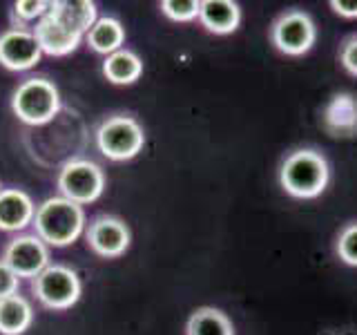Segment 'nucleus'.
<instances>
[{
	"label": "nucleus",
	"instance_id": "1",
	"mask_svg": "<svg viewBox=\"0 0 357 335\" xmlns=\"http://www.w3.org/2000/svg\"><path fill=\"white\" fill-rule=\"evenodd\" d=\"M33 234L54 248H65L74 244L85 230V212L83 206L65 197H50L40 206H36L33 215Z\"/></svg>",
	"mask_w": 357,
	"mask_h": 335
},
{
	"label": "nucleus",
	"instance_id": "14",
	"mask_svg": "<svg viewBox=\"0 0 357 335\" xmlns=\"http://www.w3.org/2000/svg\"><path fill=\"white\" fill-rule=\"evenodd\" d=\"M199 20L212 34H232L239 27L241 9L232 0H204L199 9Z\"/></svg>",
	"mask_w": 357,
	"mask_h": 335
},
{
	"label": "nucleus",
	"instance_id": "9",
	"mask_svg": "<svg viewBox=\"0 0 357 335\" xmlns=\"http://www.w3.org/2000/svg\"><path fill=\"white\" fill-rule=\"evenodd\" d=\"M315 38H317L315 22L304 11H288L273 27V43L277 45L279 52H284L288 56L306 54L312 47Z\"/></svg>",
	"mask_w": 357,
	"mask_h": 335
},
{
	"label": "nucleus",
	"instance_id": "24",
	"mask_svg": "<svg viewBox=\"0 0 357 335\" xmlns=\"http://www.w3.org/2000/svg\"><path fill=\"white\" fill-rule=\"evenodd\" d=\"M331 7L344 18H357V0H333Z\"/></svg>",
	"mask_w": 357,
	"mask_h": 335
},
{
	"label": "nucleus",
	"instance_id": "4",
	"mask_svg": "<svg viewBox=\"0 0 357 335\" xmlns=\"http://www.w3.org/2000/svg\"><path fill=\"white\" fill-rule=\"evenodd\" d=\"M145 145L141 123L128 114L105 119L96 130V148L109 161H130Z\"/></svg>",
	"mask_w": 357,
	"mask_h": 335
},
{
	"label": "nucleus",
	"instance_id": "8",
	"mask_svg": "<svg viewBox=\"0 0 357 335\" xmlns=\"http://www.w3.org/2000/svg\"><path fill=\"white\" fill-rule=\"evenodd\" d=\"M85 239L92 253H96L98 257H105V260H114V257H121L130 248L132 234L123 219L112 215H98L89 221Z\"/></svg>",
	"mask_w": 357,
	"mask_h": 335
},
{
	"label": "nucleus",
	"instance_id": "7",
	"mask_svg": "<svg viewBox=\"0 0 357 335\" xmlns=\"http://www.w3.org/2000/svg\"><path fill=\"white\" fill-rule=\"evenodd\" d=\"M3 262L18 277L33 279L50 266V246L38 234H18L7 241Z\"/></svg>",
	"mask_w": 357,
	"mask_h": 335
},
{
	"label": "nucleus",
	"instance_id": "17",
	"mask_svg": "<svg viewBox=\"0 0 357 335\" xmlns=\"http://www.w3.org/2000/svg\"><path fill=\"white\" fill-rule=\"evenodd\" d=\"M33 322V308L22 295H9L0 299V333L22 335Z\"/></svg>",
	"mask_w": 357,
	"mask_h": 335
},
{
	"label": "nucleus",
	"instance_id": "5",
	"mask_svg": "<svg viewBox=\"0 0 357 335\" xmlns=\"http://www.w3.org/2000/svg\"><path fill=\"white\" fill-rule=\"evenodd\" d=\"M31 290L43 306L52 311L72 308L83 293L81 277L70 266L50 264L43 273L31 279Z\"/></svg>",
	"mask_w": 357,
	"mask_h": 335
},
{
	"label": "nucleus",
	"instance_id": "18",
	"mask_svg": "<svg viewBox=\"0 0 357 335\" xmlns=\"http://www.w3.org/2000/svg\"><path fill=\"white\" fill-rule=\"evenodd\" d=\"M185 335H234L232 322L219 308H197L185 324Z\"/></svg>",
	"mask_w": 357,
	"mask_h": 335
},
{
	"label": "nucleus",
	"instance_id": "10",
	"mask_svg": "<svg viewBox=\"0 0 357 335\" xmlns=\"http://www.w3.org/2000/svg\"><path fill=\"white\" fill-rule=\"evenodd\" d=\"M40 47L27 27H9L0 34V65L11 72H25L40 61Z\"/></svg>",
	"mask_w": 357,
	"mask_h": 335
},
{
	"label": "nucleus",
	"instance_id": "13",
	"mask_svg": "<svg viewBox=\"0 0 357 335\" xmlns=\"http://www.w3.org/2000/svg\"><path fill=\"white\" fill-rule=\"evenodd\" d=\"M47 14L70 31L81 34L83 38L98 20L96 3H92V0H54V3H50Z\"/></svg>",
	"mask_w": 357,
	"mask_h": 335
},
{
	"label": "nucleus",
	"instance_id": "19",
	"mask_svg": "<svg viewBox=\"0 0 357 335\" xmlns=\"http://www.w3.org/2000/svg\"><path fill=\"white\" fill-rule=\"evenodd\" d=\"M199 9H201L199 0H163L161 3L163 16L174 22H190L199 18Z\"/></svg>",
	"mask_w": 357,
	"mask_h": 335
},
{
	"label": "nucleus",
	"instance_id": "3",
	"mask_svg": "<svg viewBox=\"0 0 357 335\" xmlns=\"http://www.w3.org/2000/svg\"><path fill=\"white\" fill-rule=\"evenodd\" d=\"M11 110L27 126H45L61 110L59 87L43 76L27 78L11 94Z\"/></svg>",
	"mask_w": 357,
	"mask_h": 335
},
{
	"label": "nucleus",
	"instance_id": "6",
	"mask_svg": "<svg viewBox=\"0 0 357 335\" xmlns=\"http://www.w3.org/2000/svg\"><path fill=\"white\" fill-rule=\"evenodd\" d=\"M56 186H59L61 197L74 201L78 206H87L103 195L105 172L94 161L72 159L61 168L59 177H56Z\"/></svg>",
	"mask_w": 357,
	"mask_h": 335
},
{
	"label": "nucleus",
	"instance_id": "22",
	"mask_svg": "<svg viewBox=\"0 0 357 335\" xmlns=\"http://www.w3.org/2000/svg\"><path fill=\"white\" fill-rule=\"evenodd\" d=\"M20 286V277L11 271V268L0 260V299H5L9 295H16Z\"/></svg>",
	"mask_w": 357,
	"mask_h": 335
},
{
	"label": "nucleus",
	"instance_id": "11",
	"mask_svg": "<svg viewBox=\"0 0 357 335\" xmlns=\"http://www.w3.org/2000/svg\"><path fill=\"white\" fill-rule=\"evenodd\" d=\"M36 206L31 197L20 188H3L0 190V230L18 232L31 226Z\"/></svg>",
	"mask_w": 357,
	"mask_h": 335
},
{
	"label": "nucleus",
	"instance_id": "15",
	"mask_svg": "<svg viewBox=\"0 0 357 335\" xmlns=\"http://www.w3.org/2000/svg\"><path fill=\"white\" fill-rule=\"evenodd\" d=\"M87 45L92 47L96 54H114L123 50V43H126V27L123 22L114 16H100L92 29L85 34Z\"/></svg>",
	"mask_w": 357,
	"mask_h": 335
},
{
	"label": "nucleus",
	"instance_id": "21",
	"mask_svg": "<svg viewBox=\"0 0 357 335\" xmlns=\"http://www.w3.org/2000/svg\"><path fill=\"white\" fill-rule=\"evenodd\" d=\"M337 255L344 264L357 266V223L346 226L337 239Z\"/></svg>",
	"mask_w": 357,
	"mask_h": 335
},
{
	"label": "nucleus",
	"instance_id": "25",
	"mask_svg": "<svg viewBox=\"0 0 357 335\" xmlns=\"http://www.w3.org/2000/svg\"><path fill=\"white\" fill-rule=\"evenodd\" d=\"M0 190H3V188H0Z\"/></svg>",
	"mask_w": 357,
	"mask_h": 335
},
{
	"label": "nucleus",
	"instance_id": "12",
	"mask_svg": "<svg viewBox=\"0 0 357 335\" xmlns=\"http://www.w3.org/2000/svg\"><path fill=\"white\" fill-rule=\"evenodd\" d=\"M33 36H36V43L43 54L50 56H67L78 50L83 36L81 34H74L67 27H63L59 20L52 18L50 14H45L36 27H33Z\"/></svg>",
	"mask_w": 357,
	"mask_h": 335
},
{
	"label": "nucleus",
	"instance_id": "23",
	"mask_svg": "<svg viewBox=\"0 0 357 335\" xmlns=\"http://www.w3.org/2000/svg\"><path fill=\"white\" fill-rule=\"evenodd\" d=\"M342 65L357 76V36L349 38L342 47Z\"/></svg>",
	"mask_w": 357,
	"mask_h": 335
},
{
	"label": "nucleus",
	"instance_id": "2",
	"mask_svg": "<svg viewBox=\"0 0 357 335\" xmlns=\"http://www.w3.org/2000/svg\"><path fill=\"white\" fill-rule=\"evenodd\" d=\"M279 181L288 195L297 199H312L324 193L328 184V163L312 150H297L282 163Z\"/></svg>",
	"mask_w": 357,
	"mask_h": 335
},
{
	"label": "nucleus",
	"instance_id": "16",
	"mask_svg": "<svg viewBox=\"0 0 357 335\" xmlns=\"http://www.w3.org/2000/svg\"><path fill=\"white\" fill-rule=\"evenodd\" d=\"M143 74V61L139 54L132 50H119L105 56L103 61V76L114 85H132L137 83Z\"/></svg>",
	"mask_w": 357,
	"mask_h": 335
},
{
	"label": "nucleus",
	"instance_id": "20",
	"mask_svg": "<svg viewBox=\"0 0 357 335\" xmlns=\"http://www.w3.org/2000/svg\"><path fill=\"white\" fill-rule=\"evenodd\" d=\"M47 11H50V3H43V0H18V3H14L11 14H14L16 27H25L27 22L40 20Z\"/></svg>",
	"mask_w": 357,
	"mask_h": 335
}]
</instances>
